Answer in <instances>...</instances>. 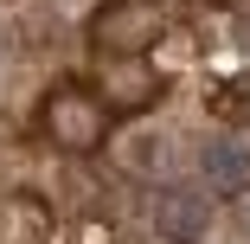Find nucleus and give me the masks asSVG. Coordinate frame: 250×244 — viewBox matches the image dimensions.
<instances>
[{"label": "nucleus", "mask_w": 250, "mask_h": 244, "mask_svg": "<svg viewBox=\"0 0 250 244\" xmlns=\"http://www.w3.org/2000/svg\"><path fill=\"white\" fill-rule=\"evenodd\" d=\"M167 32L161 0H109V7L90 13V45L103 58H147Z\"/></svg>", "instance_id": "f257e3e1"}, {"label": "nucleus", "mask_w": 250, "mask_h": 244, "mask_svg": "<svg viewBox=\"0 0 250 244\" xmlns=\"http://www.w3.org/2000/svg\"><path fill=\"white\" fill-rule=\"evenodd\" d=\"M45 135H52V148H71V155L103 148V135H109L103 96H90L77 84H58L52 96H45Z\"/></svg>", "instance_id": "f03ea898"}, {"label": "nucleus", "mask_w": 250, "mask_h": 244, "mask_svg": "<svg viewBox=\"0 0 250 244\" xmlns=\"http://www.w3.org/2000/svg\"><path fill=\"white\" fill-rule=\"evenodd\" d=\"M154 231L167 244H206L212 238V200H206V186H186V180L161 186L154 193Z\"/></svg>", "instance_id": "7ed1b4c3"}, {"label": "nucleus", "mask_w": 250, "mask_h": 244, "mask_svg": "<svg viewBox=\"0 0 250 244\" xmlns=\"http://www.w3.org/2000/svg\"><path fill=\"white\" fill-rule=\"evenodd\" d=\"M199 180L206 193H250V129H218L199 148Z\"/></svg>", "instance_id": "20e7f679"}, {"label": "nucleus", "mask_w": 250, "mask_h": 244, "mask_svg": "<svg viewBox=\"0 0 250 244\" xmlns=\"http://www.w3.org/2000/svg\"><path fill=\"white\" fill-rule=\"evenodd\" d=\"M96 96H103L109 110H141L147 96H154V71H147V58H103V71H96Z\"/></svg>", "instance_id": "39448f33"}, {"label": "nucleus", "mask_w": 250, "mask_h": 244, "mask_svg": "<svg viewBox=\"0 0 250 244\" xmlns=\"http://www.w3.org/2000/svg\"><path fill=\"white\" fill-rule=\"evenodd\" d=\"M122 148H128L122 161H128L135 174H154V167H161V141H154V135H128Z\"/></svg>", "instance_id": "423d86ee"}, {"label": "nucleus", "mask_w": 250, "mask_h": 244, "mask_svg": "<svg viewBox=\"0 0 250 244\" xmlns=\"http://www.w3.org/2000/svg\"><path fill=\"white\" fill-rule=\"evenodd\" d=\"M231 39L250 52V0H237V13H231Z\"/></svg>", "instance_id": "0eeeda50"}, {"label": "nucleus", "mask_w": 250, "mask_h": 244, "mask_svg": "<svg viewBox=\"0 0 250 244\" xmlns=\"http://www.w3.org/2000/svg\"><path fill=\"white\" fill-rule=\"evenodd\" d=\"M244 231H250V206H244Z\"/></svg>", "instance_id": "6e6552de"}]
</instances>
